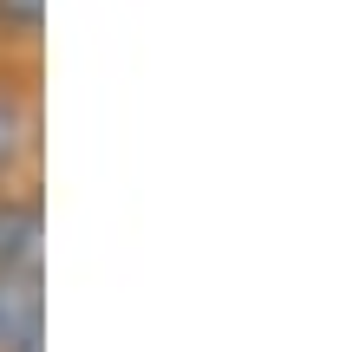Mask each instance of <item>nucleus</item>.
Masks as SVG:
<instances>
[{
    "mask_svg": "<svg viewBox=\"0 0 346 352\" xmlns=\"http://www.w3.org/2000/svg\"><path fill=\"white\" fill-rule=\"evenodd\" d=\"M33 340H46V280L39 267L0 274V352H20Z\"/></svg>",
    "mask_w": 346,
    "mask_h": 352,
    "instance_id": "obj_2",
    "label": "nucleus"
},
{
    "mask_svg": "<svg viewBox=\"0 0 346 352\" xmlns=\"http://www.w3.org/2000/svg\"><path fill=\"white\" fill-rule=\"evenodd\" d=\"M46 33V0H0V46H33Z\"/></svg>",
    "mask_w": 346,
    "mask_h": 352,
    "instance_id": "obj_4",
    "label": "nucleus"
},
{
    "mask_svg": "<svg viewBox=\"0 0 346 352\" xmlns=\"http://www.w3.org/2000/svg\"><path fill=\"white\" fill-rule=\"evenodd\" d=\"M46 254V209L33 189H0V274H26Z\"/></svg>",
    "mask_w": 346,
    "mask_h": 352,
    "instance_id": "obj_1",
    "label": "nucleus"
},
{
    "mask_svg": "<svg viewBox=\"0 0 346 352\" xmlns=\"http://www.w3.org/2000/svg\"><path fill=\"white\" fill-rule=\"evenodd\" d=\"M26 157H33V98L0 72V189H13Z\"/></svg>",
    "mask_w": 346,
    "mask_h": 352,
    "instance_id": "obj_3",
    "label": "nucleus"
},
{
    "mask_svg": "<svg viewBox=\"0 0 346 352\" xmlns=\"http://www.w3.org/2000/svg\"><path fill=\"white\" fill-rule=\"evenodd\" d=\"M20 352H46V340H33V346H20Z\"/></svg>",
    "mask_w": 346,
    "mask_h": 352,
    "instance_id": "obj_5",
    "label": "nucleus"
}]
</instances>
